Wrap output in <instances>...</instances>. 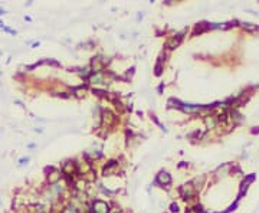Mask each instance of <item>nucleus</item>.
<instances>
[{
  "mask_svg": "<svg viewBox=\"0 0 259 213\" xmlns=\"http://www.w3.org/2000/svg\"><path fill=\"white\" fill-rule=\"evenodd\" d=\"M156 181H157L159 184H161V186H169V184L171 183V177H170V174H169V173H166V171H160V173L157 174Z\"/></svg>",
  "mask_w": 259,
  "mask_h": 213,
  "instance_id": "nucleus-3",
  "label": "nucleus"
},
{
  "mask_svg": "<svg viewBox=\"0 0 259 213\" xmlns=\"http://www.w3.org/2000/svg\"><path fill=\"white\" fill-rule=\"evenodd\" d=\"M194 191H196V189L193 187L192 183H187V184L181 186V189H180L181 196H183L184 199H187V200H190L192 197H194Z\"/></svg>",
  "mask_w": 259,
  "mask_h": 213,
  "instance_id": "nucleus-2",
  "label": "nucleus"
},
{
  "mask_svg": "<svg viewBox=\"0 0 259 213\" xmlns=\"http://www.w3.org/2000/svg\"><path fill=\"white\" fill-rule=\"evenodd\" d=\"M170 210H171L173 213H174V212L177 213V212H179V206H177V203H171V204H170Z\"/></svg>",
  "mask_w": 259,
  "mask_h": 213,
  "instance_id": "nucleus-16",
  "label": "nucleus"
},
{
  "mask_svg": "<svg viewBox=\"0 0 259 213\" xmlns=\"http://www.w3.org/2000/svg\"><path fill=\"white\" fill-rule=\"evenodd\" d=\"M193 187L196 189V190H200L202 187H203V184H204V176H200V177H196L194 180H193Z\"/></svg>",
  "mask_w": 259,
  "mask_h": 213,
  "instance_id": "nucleus-9",
  "label": "nucleus"
},
{
  "mask_svg": "<svg viewBox=\"0 0 259 213\" xmlns=\"http://www.w3.org/2000/svg\"><path fill=\"white\" fill-rule=\"evenodd\" d=\"M5 13H6V12H5V9H2V7H0V16H2V15H5Z\"/></svg>",
  "mask_w": 259,
  "mask_h": 213,
  "instance_id": "nucleus-18",
  "label": "nucleus"
},
{
  "mask_svg": "<svg viewBox=\"0 0 259 213\" xmlns=\"http://www.w3.org/2000/svg\"><path fill=\"white\" fill-rule=\"evenodd\" d=\"M85 184H86V181H85V180H84V181H82V180H81V181H78V183H76L78 190H84V189H85Z\"/></svg>",
  "mask_w": 259,
  "mask_h": 213,
  "instance_id": "nucleus-15",
  "label": "nucleus"
},
{
  "mask_svg": "<svg viewBox=\"0 0 259 213\" xmlns=\"http://www.w3.org/2000/svg\"><path fill=\"white\" fill-rule=\"evenodd\" d=\"M104 73L102 72H98V73H92L91 76H89V82L91 84H102L104 82Z\"/></svg>",
  "mask_w": 259,
  "mask_h": 213,
  "instance_id": "nucleus-6",
  "label": "nucleus"
},
{
  "mask_svg": "<svg viewBox=\"0 0 259 213\" xmlns=\"http://www.w3.org/2000/svg\"><path fill=\"white\" fill-rule=\"evenodd\" d=\"M85 91H86V88H85L84 85H81V86L75 88V95H76V96H84V95H85Z\"/></svg>",
  "mask_w": 259,
  "mask_h": 213,
  "instance_id": "nucleus-12",
  "label": "nucleus"
},
{
  "mask_svg": "<svg viewBox=\"0 0 259 213\" xmlns=\"http://www.w3.org/2000/svg\"><path fill=\"white\" fill-rule=\"evenodd\" d=\"M49 191H51L53 196H56V197H58V196H61V193L63 191V186L58 181V183H55V184H51V186H49Z\"/></svg>",
  "mask_w": 259,
  "mask_h": 213,
  "instance_id": "nucleus-5",
  "label": "nucleus"
},
{
  "mask_svg": "<svg viewBox=\"0 0 259 213\" xmlns=\"http://www.w3.org/2000/svg\"><path fill=\"white\" fill-rule=\"evenodd\" d=\"M29 160H30L29 157H22V158L19 160V166L22 167V166H25V164H28V163H29Z\"/></svg>",
  "mask_w": 259,
  "mask_h": 213,
  "instance_id": "nucleus-14",
  "label": "nucleus"
},
{
  "mask_svg": "<svg viewBox=\"0 0 259 213\" xmlns=\"http://www.w3.org/2000/svg\"><path fill=\"white\" fill-rule=\"evenodd\" d=\"M61 180V171H53L51 176H48V181L49 184H55Z\"/></svg>",
  "mask_w": 259,
  "mask_h": 213,
  "instance_id": "nucleus-8",
  "label": "nucleus"
},
{
  "mask_svg": "<svg viewBox=\"0 0 259 213\" xmlns=\"http://www.w3.org/2000/svg\"><path fill=\"white\" fill-rule=\"evenodd\" d=\"M29 212L30 213H45V207L42 204H35V206L29 207Z\"/></svg>",
  "mask_w": 259,
  "mask_h": 213,
  "instance_id": "nucleus-11",
  "label": "nucleus"
},
{
  "mask_svg": "<svg viewBox=\"0 0 259 213\" xmlns=\"http://www.w3.org/2000/svg\"><path fill=\"white\" fill-rule=\"evenodd\" d=\"M118 170V163L117 161H109L107 166H105V169H104V176H111L112 173H115Z\"/></svg>",
  "mask_w": 259,
  "mask_h": 213,
  "instance_id": "nucleus-4",
  "label": "nucleus"
},
{
  "mask_svg": "<svg viewBox=\"0 0 259 213\" xmlns=\"http://www.w3.org/2000/svg\"><path fill=\"white\" fill-rule=\"evenodd\" d=\"M92 213H109L108 203H105L102 200H95L92 204Z\"/></svg>",
  "mask_w": 259,
  "mask_h": 213,
  "instance_id": "nucleus-1",
  "label": "nucleus"
},
{
  "mask_svg": "<svg viewBox=\"0 0 259 213\" xmlns=\"http://www.w3.org/2000/svg\"><path fill=\"white\" fill-rule=\"evenodd\" d=\"M250 25H252V23H243V28L248 29V30H255L256 26H250Z\"/></svg>",
  "mask_w": 259,
  "mask_h": 213,
  "instance_id": "nucleus-17",
  "label": "nucleus"
},
{
  "mask_svg": "<svg viewBox=\"0 0 259 213\" xmlns=\"http://www.w3.org/2000/svg\"><path fill=\"white\" fill-rule=\"evenodd\" d=\"M74 171H76V163H74V161H66V163L63 164V173L72 174Z\"/></svg>",
  "mask_w": 259,
  "mask_h": 213,
  "instance_id": "nucleus-7",
  "label": "nucleus"
},
{
  "mask_svg": "<svg viewBox=\"0 0 259 213\" xmlns=\"http://www.w3.org/2000/svg\"><path fill=\"white\" fill-rule=\"evenodd\" d=\"M62 213H79V212H78V209H76L75 206H66V207L62 210Z\"/></svg>",
  "mask_w": 259,
  "mask_h": 213,
  "instance_id": "nucleus-13",
  "label": "nucleus"
},
{
  "mask_svg": "<svg viewBox=\"0 0 259 213\" xmlns=\"http://www.w3.org/2000/svg\"><path fill=\"white\" fill-rule=\"evenodd\" d=\"M204 121H206V125L209 128H214L217 125V117H207Z\"/></svg>",
  "mask_w": 259,
  "mask_h": 213,
  "instance_id": "nucleus-10",
  "label": "nucleus"
}]
</instances>
